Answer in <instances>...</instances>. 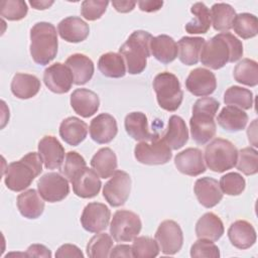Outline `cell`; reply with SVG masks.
<instances>
[{"instance_id": "d4e9b609", "label": "cell", "mask_w": 258, "mask_h": 258, "mask_svg": "<svg viewBox=\"0 0 258 258\" xmlns=\"http://www.w3.org/2000/svg\"><path fill=\"white\" fill-rule=\"evenodd\" d=\"M88 134V125L78 117H68L59 125V136L71 146H77L83 142Z\"/></svg>"}, {"instance_id": "3957f363", "label": "cell", "mask_w": 258, "mask_h": 258, "mask_svg": "<svg viewBox=\"0 0 258 258\" xmlns=\"http://www.w3.org/2000/svg\"><path fill=\"white\" fill-rule=\"evenodd\" d=\"M42 160L37 152H28L17 161L8 164L4 171V182L12 191H22L42 171Z\"/></svg>"}, {"instance_id": "bcb514c9", "label": "cell", "mask_w": 258, "mask_h": 258, "mask_svg": "<svg viewBox=\"0 0 258 258\" xmlns=\"http://www.w3.org/2000/svg\"><path fill=\"white\" fill-rule=\"evenodd\" d=\"M190 256L192 258H219L220 250L213 241L208 239H199L191 245Z\"/></svg>"}, {"instance_id": "484cf974", "label": "cell", "mask_w": 258, "mask_h": 258, "mask_svg": "<svg viewBox=\"0 0 258 258\" xmlns=\"http://www.w3.org/2000/svg\"><path fill=\"white\" fill-rule=\"evenodd\" d=\"M150 53L160 62L167 64L173 61L178 54L175 40L166 34H160L151 38Z\"/></svg>"}, {"instance_id": "11a10c76", "label": "cell", "mask_w": 258, "mask_h": 258, "mask_svg": "<svg viewBox=\"0 0 258 258\" xmlns=\"http://www.w3.org/2000/svg\"><path fill=\"white\" fill-rule=\"evenodd\" d=\"M256 119L253 121V123L249 126L248 130H247V134H248V139L249 142H251L254 146H257V142H256Z\"/></svg>"}, {"instance_id": "5b68a950", "label": "cell", "mask_w": 258, "mask_h": 258, "mask_svg": "<svg viewBox=\"0 0 258 258\" xmlns=\"http://www.w3.org/2000/svg\"><path fill=\"white\" fill-rule=\"evenodd\" d=\"M153 36L145 30L133 31L120 46L119 53L125 58L127 71L130 75L141 74L150 56V41Z\"/></svg>"}, {"instance_id": "d6986e66", "label": "cell", "mask_w": 258, "mask_h": 258, "mask_svg": "<svg viewBox=\"0 0 258 258\" xmlns=\"http://www.w3.org/2000/svg\"><path fill=\"white\" fill-rule=\"evenodd\" d=\"M89 129L91 138L99 144L111 142L118 132L116 119L108 113H102L95 117L91 121Z\"/></svg>"}, {"instance_id": "7a4b0ae2", "label": "cell", "mask_w": 258, "mask_h": 258, "mask_svg": "<svg viewBox=\"0 0 258 258\" xmlns=\"http://www.w3.org/2000/svg\"><path fill=\"white\" fill-rule=\"evenodd\" d=\"M220 103L210 97H204L196 101L192 106V116L189 119L190 134L195 142L204 145L216 135L215 116Z\"/></svg>"}, {"instance_id": "816d5d0a", "label": "cell", "mask_w": 258, "mask_h": 258, "mask_svg": "<svg viewBox=\"0 0 258 258\" xmlns=\"http://www.w3.org/2000/svg\"><path fill=\"white\" fill-rule=\"evenodd\" d=\"M109 257H111V258H115V257H127V258L133 257L132 247L130 245H127V244H119L111 250Z\"/></svg>"}, {"instance_id": "681fc988", "label": "cell", "mask_w": 258, "mask_h": 258, "mask_svg": "<svg viewBox=\"0 0 258 258\" xmlns=\"http://www.w3.org/2000/svg\"><path fill=\"white\" fill-rule=\"evenodd\" d=\"M55 257H57V258H66V257L83 258L84 254L78 246L73 245V244H63L56 250Z\"/></svg>"}, {"instance_id": "5bb4252c", "label": "cell", "mask_w": 258, "mask_h": 258, "mask_svg": "<svg viewBox=\"0 0 258 258\" xmlns=\"http://www.w3.org/2000/svg\"><path fill=\"white\" fill-rule=\"evenodd\" d=\"M43 82L52 93L64 94L71 90L74 84V76L66 63L55 62L44 70Z\"/></svg>"}, {"instance_id": "f35d334b", "label": "cell", "mask_w": 258, "mask_h": 258, "mask_svg": "<svg viewBox=\"0 0 258 258\" xmlns=\"http://www.w3.org/2000/svg\"><path fill=\"white\" fill-rule=\"evenodd\" d=\"M226 105L238 107L242 110H249L253 106V93L249 89L239 86H232L224 94Z\"/></svg>"}, {"instance_id": "f1b7e54d", "label": "cell", "mask_w": 258, "mask_h": 258, "mask_svg": "<svg viewBox=\"0 0 258 258\" xmlns=\"http://www.w3.org/2000/svg\"><path fill=\"white\" fill-rule=\"evenodd\" d=\"M196 235L199 239H208L213 242L218 241L224 234V224L214 213H206L196 224Z\"/></svg>"}, {"instance_id": "f5cc1de1", "label": "cell", "mask_w": 258, "mask_h": 258, "mask_svg": "<svg viewBox=\"0 0 258 258\" xmlns=\"http://www.w3.org/2000/svg\"><path fill=\"white\" fill-rule=\"evenodd\" d=\"M163 5V1L159 0H145L139 1L138 6L141 11L144 12H155L158 11Z\"/></svg>"}, {"instance_id": "ffe728a7", "label": "cell", "mask_w": 258, "mask_h": 258, "mask_svg": "<svg viewBox=\"0 0 258 258\" xmlns=\"http://www.w3.org/2000/svg\"><path fill=\"white\" fill-rule=\"evenodd\" d=\"M194 191L199 203L208 209L217 206L223 199V192L218 180L213 177L205 176L196 180Z\"/></svg>"}, {"instance_id": "d590c367", "label": "cell", "mask_w": 258, "mask_h": 258, "mask_svg": "<svg viewBox=\"0 0 258 258\" xmlns=\"http://www.w3.org/2000/svg\"><path fill=\"white\" fill-rule=\"evenodd\" d=\"M211 22L217 31L228 32L236 17L235 9L227 3H215L211 8Z\"/></svg>"}, {"instance_id": "9c48e42d", "label": "cell", "mask_w": 258, "mask_h": 258, "mask_svg": "<svg viewBox=\"0 0 258 258\" xmlns=\"http://www.w3.org/2000/svg\"><path fill=\"white\" fill-rule=\"evenodd\" d=\"M134 156L140 163L147 165H159L167 163L171 156V149L162 138L151 142L141 141L134 148Z\"/></svg>"}, {"instance_id": "60d3db41", "label": "cell", "mask_w": 258, "mask_h": 258, "mask_svg": "<svg viewBox=\"0 0 258 258\" xmlns=\"http://www.w3.org/2000/svg\"><path fill=\"white\" fill-rule=\"evenodd\" d=\"M112 247V236L107 233L96 234L87 245V255L91 258H106L109 257Z\"/></svg>"}, {"instance_id": "4dcf8cb0", "label": "cell", "mask_w": 258, "mask_h": 258, "mask_svg": "<svg viewBox=\"0 0 258 258\" xmlns=\"http://www.w3.org/2000/svg\"><path fill=\"white\" fill-rule=\"evenodd\" d=\"M11 92L18 99H30L40 90V81L34 75L17 73L11 81Z\"/></svg>"}, {"instance_id": "7402d4cb", "label": "cell", "mask_w": 258, "mask_h": 258, "mask_svg": "<svg viewBox=\"0 0 258 258\" xmlns=\"http://www.w3.org/2000/svg\"><path fill=\"white\" fill-rule=\"evenodd\" d=\"M124 126L127 134L137 141L151 142L159 137L157 133L149 131L147 117L142 112H131L126 115Z\"/></svg>"}, {"instance_id": "ac0fdd59", "label": "cell", "mask_w": 258, "mask_h": 258, "mask_svg": "<svg viewBox=\"0 0 258 258\" xmlns=\"http://www.w3.org/2000/svg\"><path fill=\"white\" fill-rule=\"evenodd\" d=\"M38 154L47 169L59 168L64 159V148L56 137L46 135L38 142Z\"/></svg>"}, {"instance_id": "7c38bea8", "label": "cell", "mask_w": 258, "mask_h": 258, "mask_svg": "<svg viewBox=\"0 0 258 258\" xmlns=\"http://www.w3.org/2000/svg\"><path fill=\"white\" fill-rule=\"evenodd\" d=\"M37 189L45 202L57 203L68 197L70 185L67 177L60 173L47 172L38 179Z\"/></svg>"}, {"instance_id": "836d02e7", "label": "cell", "mask_w": 258, "mask_h": 258, "mask_svg": "<svg viewBox=\"0 0 258 258\" xmlns=\"http://www.w3.org/2000/svg\"><path fill=\"white\" fill-rule=\"evenodd\" d=\"M92 168L102 178H108L117 169V156L109 147L99 149L91 159Z\"/></svg>"}, {"instance_id": "f546056e", "label": "cell", "mask_w": 258, "mask_h": 258, "mask_svg": "<svg viewBox=\"0 0 258 258\" xmlns=\"http://www.w3.org/2000/svg\"><path fill=\"white\" fill-rule=\"evenodd\" d=\"M217 121L224 130L229 132H238L246 127L248 115L242 109L228 105L219 113Z\"/></svg>"}, {"instance_id": "db71d44e", "label": "cell", "mask_w": 258, "mask_h": 258, "mask_svg": "<svg viewBox=\"0 0 258 258\" xmlns=\"http://www.w3.org/2000/svg\"><path fill=\"white\" fill-rule=\"evenodd\" d=\"M113 7L121 13H128L132 11L136 5L135 1H112Z\"/></svg>"}, {"instance_id": "7bdbcfd3", "label": "cell", "mask_w": 258, "mask_h": 258, "mask_svg": "<svg viewBox=\"0 0 258 258\" xmlns=\"http://www.w3.org/2000/svg\"><path fill=\"white\" fill-rule=\"evenodd\" d=\"M131 247L133 257L137 258H154L160 251L156 240L147 236L134 238Z\"/></svg>"}, {"instance_id": "4fadbf2b", "label": "cell", "mask_w": 258, "mask_h": 258, "mask_svg": "<svg viewBox=\"0 0 258 258\" xmlns=\"http://www.w3.org/2000/svg\"><path fill=\"white\" fill-rule=\"evenodd\" d=\"M111 218L109 208L102 203H89L83 210L81 224L90 233H100L107 229Z\"/></svg>"}, {"instance_id": "e575fe53", "label": "cell", "mask_w": 258, "mask_h": 258, "mask_svg": "<svg viewBox=\"0 0 258 258\" xmlns=\"http://www.w3.org/2000/svg\"><path fill=\"white\" fill-rule=\"evenodd\" d=\"M190 12L195 18L185 24V31L190 34L207 33L212 24L209 8L205 3L197 2L190 7Z\"/></svg>"}, {"instance_id": "74e56055", "label": "cell", "mask_w": 258, "mask_h": 258, "mask_svg": "<svg viewBox=\"0 0 258 258\" xmlns=\"http://www.w3.org/2000/svg\"><path fill=\"white\" fill-rule=\"evenodd\" d=\"M233 76L236 82L255 87L258 84V63L250 58H243L234 68Z\"/></svg>"}, {"instance_id": "8d00e7d4", "label": "cell", "mask_w": 258, "mask_h": 258, "mask_svg": "<svg viewBox=\"0 0 258 258\" xmlns=\"http://www.w3.org/2000/svg\"><path fill=\"white\" fill-rule=\"evenodd\" d=\"M98 69L107 78L119 79L126 74L124 58L120 53L106 52L98 60Z\"/></svg>"}, {"instance_id": "277c9868", "label": "cell", "mask_w": 258, "mask_h": 258, "mask_svg": "<svg viewBox=\"0 0 258 258\" xmlns=\"http://www.w3.org/2000/svg\"><path fill=\"white\" fill-rule=\"evenodd\" d=\"M57 32L49 22H37L30 29V54L34 62L48 64L57 53Z\"/></svg>"}, {"instance_id": "83f0119b", "label": "cell", "mask_w": 258, "mask_h": 258, "mask_svg": "<svg viewBox=\"0 0 258 258\" xmlns=\"http://www.w3.org/2000/svg\"><path fill=\"white\" fill-rule=\"evenodd\" d=\"M43 199L35 189L24 190L17 197V208L20 214L27 219H37L44 211Z\"/></svg>"}, {"instance_id": "44dd1931", "label": "cell", "mask_w": 258, "mask_h": 258, "mask_svg": "<svg viewBox=\"0 0 258 258\" xmlns=\"http://www.w3.org/2000/svg\"><path fill=\"white\" fill-rule=\"evenodd\" d=\"M71 106L78 115L89 118L98 111L100 99L95 92L89 89H76L71 95Z\"/></svg>"}, {"instance_id": "e0dca14e", "label": "cell", "mask_w": 258, "mask_h": 258, "mask_svg": "<svg viewBox=\"0 0 258 258\" xmlns=\"http://www.w3.org/2000/svg\"><path fill=\"white\" fill-rule=\"evenodd\" d=\"M174 164L179 172L189 176H197L206 171L204 155L199 148L189 147L177 153Z\"/></svg>"}, {"instance_id": "f907efd6", "label": "cell", "mask_w": 258, "mask_h": 258, "mask_svg": "<svg viewBox=\"0 0 258 258\" xmlns=\"http://www.w3.org/2000/svg\"><path fill=\"white\" fill-rule=\"evenodd\" d=\"M27 257H44L50 258L51 252L50 250L41 244H32L26 250Z\"/></svg>"}, {"instance_id": "1f68e13d", "label": "cell", "mask_w": 258, "mask_h": 258, "mask_svg": "<svg viewBox=\"0 0 258 258\" xmlns=\"http://www.w3.org/2000/svg\"><path fill=\"white\" fill-rule=\"evenodd\" d=\"M162 139L170 147L177 150L188 140V131L184 120L176 115H172L168 120V126Z\"/></svg>"}, {"instance_id": "603a6c76", "label": "cell", "mask_w": 258, "mask_h": 258, "mask_svg": "<svg viewBox=\"0 0 258 258\" xmlns=\"http://www.w3.org/2000/svg\"><path fill=\"white\" fill-rule=\"evenodd\" d=\"M59 36L73 43H78L85 40L90 33V27L81 17L69 16L63 18L57 25Z\"/></svg>"}, {"instance_id": "6da1fadb", "label": "cell", "mask_w": 258, "mask_h": 258, "mask_svg": "<svg viewBox=\"0 0 258 258\" xmlns=\"http://www.w3.org/2000/svg\"><path fill=\"white\" fill-rule=\"evenodd\" d=\"M242 55V41L230 32H221L205 42L200 59L205 67L220 70L228 62L239 60Z\"/></svg>"}, {"instance_id": "d6a6232c", "label": "cell", "mask_w": 258, "mask_h": 258, "mask_svg": "<svg viewBox=\"0 0 258 258\" xmlns=\"http://www.w3.org/2000/svg\"><path fill=\"white\" fill-rule=\"evenodd\" d=\"M206 39L199 36H183L177 42L178 58L185 66L196 64Z\"/></svg>"}, {"instance_id": "b9f144b4", "label": "cell", "mask_w": 258, "mask_h": 258, "mask_svg": "<svg viewBox=\"0 0 258 258\" xmlns=\"http://www.w3.org/2000/svg\"><path fill=\"white\" fill-rule=\"evenodd\" d=\"M237 169L246 175L256 174L258 171V152L253 147H245L238 151Z\"/></svg>"}, {"instance_id": "ee69618b", "label": "cell", "mask_w": 258, "mask_h": 258, "mask_svg": "<svg viewBox=\"0 0 258 258\" xmlns=\"http://www.w3.org/2000/svg\"><path fill=\"white\" fill-rule=\"evenodd\" d=\"M28 12L25 1L22 0H5L0 3V15L10 21L23 19Z\"/></svg>"}, {"instance_id": "ba28073f", "label": "cell", "mask_w": 258, "mask_h": 258, "mask_svg": "<svg viewBox=\"0 0 258 258\" xmlns=\"http://www.w3.org/2000/svg\"><path fill=\"white\" fill-rule=\"evenodd\" d=\"M142 228L139 216L128 210H118L110 224V234L116 242H130L137 237Z\"/></svg>"}, {"instance_id": "7dc6e473", "label": "cell", "mask_w": 258, "mask_h": 258, "mask_svg": "<svg viewBox=\"0 0 258 258\" xmlns=\"http://www.w3.org/2000/svg\"><path fill=\"white\" fill-rule=\"evenodd\" d=\"M108 4V1L103 0H85L82 2L81 14L89 21L97 20L106 12Z\"/></svg>"}, {"instance_id": "f6af8a7d", "label": "cell", "mask_w": 258, "mask_h": 258, "mask_svg": "<svg viewBox=\"0 0 258 258\" xmlns=\"http://www.w3.org/2000/svg\"><path fill=\"white\" fill-rule=\"evenodd\" d=\"M219 185L223 194L228 196H239L244 191L246 181L240 173L229 172L220 178Z\"/></svg>"}, {"instance_id": "30bf717a", "label": "cell", "mask_w": 258, "mask_h": 258, "mask_svg": "<svg viewBox=\"0 0 258 258\" xmlns=\"http://www.w3.org/2000/svg\"><path fill=\"white\" fill-rule=\"evenodd\" d=\"M131 177L123 170H116L103 187V197L112 207L123 206L129 198Z\"/></svg>"}, {"instance_id": "8fae6325", "label": "cell", "mask_w": 258, "mask_h": 258, "mask_svg": "<svg viewBox=\"0 0 258 258\" xmlns=\"http://www.w3.org/2000/svg\"><path fill=\"white\" fill-rule=\"evenodd\" d=\"M155 240L164 255H174L182 247L183 234L180 226L172 221L161 222L155 232Z\"/></svg>"}, {"instance_id": "cb8c5ba5", "label": "cell", "mask_w": 258, "mask_h": 258, "mask_svg": "<svg viewBox=\"0 0 258 258\" xmlns=\"http://www.w3.org/2000/svg\"><path fill=\"white\" fill-rule=\"evenodd\" d=\"M228 238L234 247L244 250L255 244L257 236L252 224L245 220H238L229 227Z\"/></svg>"}, {"instance_id": "ab89813d", "label": "cell", "mask_w": 258, "mask_h": 258, "mask_svg": "<svg viewBox=\"0 0 258 258\" xmlns=\"http://www.w3.org/2000/svg\"><path fill=\"white\" fill-rule=\"evenodd\" d=\"M232 28L234 29L235 33L243 39L252 38L258 33L257 17L254 14L246 12L236 14Z\"/></svg>"}, {"instance_id": "9f6ffc18", "label": "cell", "mask_w": 258, "mask_h": 258, "mask_svg": "<svg viewBox=\"0 0 258 258\" xmlns=\"http://www.w3.org/2000/svg\"><path fill=\"white\" fill-rule=\"evenodd\" d=\"M29 4L36 10H44L49 8L53 1H29Z\"/></svg>"}, {"instance_id": "52a82bcc", "label": "cell", "mask_w": 258, "mask_h": 258, "mask_svg": "<svg viewBox=\"0 0 258 258\" xmlns=\"http://www.w3.org/2000/svg\"><path fill=\"white\" fill-rule=\"evenodd\" d=\"M238 150L229 140L216 138L205 149L207 166L215 172H224L236 166Z\"/></svg>"}, {"instance_id": "4316f807", "label": "cell", "mask_w": 258, "mask_h": 258, "mask_svg": "<svg viewBox=\"0 0 258 258\" xmlns=\"http://www.w3.org/2000/svg\"><path fill=\"white\" fill-rule=\"evenodd\" d=\"M66 64L73 73L75 85H85L94 75V62L89 56L83 53H74L70 55L66 60Z\"/></svg>"}, {"instance_id": "8992f818", "label": "cell", "mask_w": 258, "mask_h": 258, "mask_svg": "<svg viewBox=\"0 0 258 258\" xmlns=\"http://www.w3.org/2000/svg\"><path fill=\"white\" fill-rule=\"evenodd\" d=\"M159 107L168 112L176 111L181 105L183 92L177 77L169 72L155 76L152 83Z\"/></svg>"}, {"instance_id": "2e32d148", "label": "cell", "mask_w": 258, "mask_h": 258, "mask_svg": "<svg viewBox=\"0 0 258 258\" xmlns=\"http://www.w3.org/2000/svg\"><path fill=\"white\" fill-rule=\"evenodd\" d=\"M185 88L194 96H210L217 88L216 76L210 70L197 68L187 76L185 80Z\"/></svg>"}, {"instance_id": "c3c4849f", "label": "cell", "mask_w": 258, "mask_h": 258, "mask_svg": "<svg viewBox=\"0 0 258 258\" xmlns=\"http://www.w3.org/2000/svg\"><path fill=\"white\" fill-rule=\"evenodd\" d=\"M86 166L87 164H86L85 158L81 154H79L76 151H69L66 154L64 163L60 171L69 180H71L79 170H81Z\"/></svg>"}, {"instance_id": "9a60e30c", "label": "cell", "mask_w": 258, "mask_h": 258, "mask_svg": "<svg viewBox=\"0 0 258 258\" xmlns=\"http://www.w3.org/2000/svg\"><path fill=\"white\" fill-rule=\"evenodd\" d=\"M76 196L82 199H91L96 197L102 186L98 173L89 167L79 170L70 180Z\"/></svg>"}]
</instances>
